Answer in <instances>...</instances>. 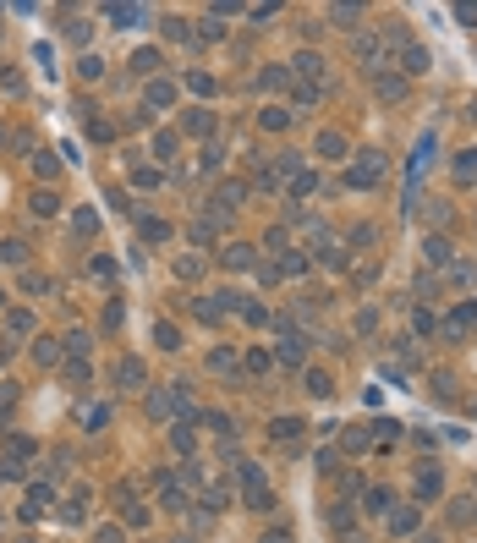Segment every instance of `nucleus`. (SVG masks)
<instances>
[{"label": "nucleus", "instance_id": "47", "mask_svg": "<svg viewBox=\"0 0 477 543\" xmlns=\"http://www.w3.org/2000/svg\"><path fill=\"white\" fill-rule=\"evenodd\" d=\"M187 88H192V93H214V77H209V72H192Z\"/></svg>", "mask_w": 477, "mask_h": 543}, {"label": "nucleus", "instance_id": "23", "mask_svg": "<svg viewBox=\"0 0 477 543\" xmlns=\"http://www.w3.org/2000/svg\"><path fill=\"white\" fill-rule=\"evenodd\" d=\"M55 209H61V198H55L50 187H39V192H33V214H55Z\"/></svg>", "mask_w": 477, "mask_h": 543}, {"label": "nucleus", "instance_id": "1", "mask_svg": "<svg viewBox=\"0 0 477 543\" xmlns=\"http://www.w3.org/2000/svg\"><path fill=\"white\" fill-rule=\"evenodd\" d=\"M379 176H384V154H379V149H368V154H357V165H346V187H351V192L379 187Z\"/></svg>", "mask_w": 477, "mask_h": 543}, {"label": "nucleus", "instance_id": "50", "mask_svg": "<svg viewBox=\"0 0 477 543\" xmlns=\"http://www.w3.org/2000/svg\"><path fill=\"white\" fill-rule=\"evenodd\" d=\"M143 236H149V241H165V236H170V226H165V220H143Z\"/></svg>", "mask_w": 477, "mask_h": 543}, {"label": "nucleus", "instance_id": "40", "mask_svg": "<svg viewBox=\"0 0 477 543\" xmlns=\"http://www.w3.org/2000/svg\"><path fill=\"white\" fill-rule=\"evenodd\" d=\"M291 187H297V198H313V192H318V176H313V170H302Z\"/></svg>", "mask_w": 477, "mask_h": 543}, {"label": "nucleus", "instance_id": "8", "mask_svg": "<svg viewBox=\"0 0 477 543\" xmlns=\"http://www.w3.org/2000/svg\"><path fill=\"white\" fill-rule=\"evenodd\" d=\"M121 522H127V527H149V510L132 499V488H121Z\"/></svg>", "mask_w": 477, "mask_h": 543}, {"label": "nucleus", "instance_id": "18", "mask_svg": "<svg viewBox=\"0 0 477 543\" xmlns=\"http://www.w3.org/2000/svg\"><path fill=\"white\" fill-rule=\"evenodd\" d=\"M132 72H138V77H154L159 72V50H138V55H132Z\"/></svg>", "mask_w": 477, "mask_h": 543}, {"label": "nucleus", "instance_id": "42", "mask_svg": "<svg viewBox=\"0 0 477 543\" xmlns=\"http://www.w3.org/2000/svg\"><path fill=\"white\" fill-rule=\"evenodd\" d=\"M22 291H28V297H44L50 280H44V275H22Z\"/></svg>", "mask_w": 477, "mask_h": 543}, {"label": "nucleus", "instance_id": "25", "mask_svg": "<svg viewBox=\"0 0 477 543\" xmlns=\"http://www.w3.org/2000/svg\"><path fill=\"white\" fill-rule=\"evenodd\" d=\"M176 275H181V280H198V275H203V258H198V252L176 258Z\"/></svg>", "mask_w": 477, "mask_h": 543}, {"label": "nucleus", "instance_id": "10", "mask_svg": "<svg viewBox=\"0 0 477 543\" xmlns=\"http://www.w3.org/2000/svg\"><path fill=\"white\" fill-rule=\"evenodd\" d=\"M297 434H302V417H274L269 423V439H280V445H291Z\"/></svg>", "mask_w": 477, "mask_h": 543}, {"label": "nucleus", "instance_id": "30", "mask_svg": "<svg viewBox=\"0 0 477 543\" xmlns=\"http://www.w3.org/2000/svg\"><path fill=\"white\" fill-rule=\"evenodd\" d=\"M329 17H335V22H340V28H357V22H362V6H335V11H329Z\"/></svg>", "mask_w": 477, "mask_h": 543}, {"label": "nucleus", "instance_id": "24", "mask_svg": "<svg viewBox=\"0 0 477 543\" xmlns=\"http://www.w3.org/2000/svg\"><path fill=\"white\" fill-rule=\"evenodd\" d=\"M274 269H280V275H302V269H308V258H302V252H291V247H286V252H280V264H274Z\"/></svg>", "mask_w": 477, "mask_h": 543}, {"label": "nucleus", "instance_id": "45", "mask_svg": "<svg viewBox=\"0 0 477 543\" xmlns=\"http://www.w3.org/2000/svg\"><path fill=\"white\" fill-rule=\"evenodd\" d=\"M192 241L209 247V241H214V220H198V226H192Z\"/></svg>", "mask_w": 477, "mask_h": 543}, {"label": "nucleus", "instance_id": "9", "mask_svg": "<svg viewBox=\"0 0 477 543\" xmlns=\"http://www.w3.org/2000/svg\"><path fill=\"white\" fill-rule=\"evenodd\" d=\"M82 132H88L93 143H110V138H115V127H110L104 116H88V110H82Z\"/></svg>", "mask_w": 477, "mask_h": 543}, {"label": "nucleus", "instance_id": "28", "mask_svg": "<svg viewBox=\"0 0 477 543\" xmlns=\"http://www.w3.org/2000/svg\"><path fill=\"white\" fill-rule=\"evenodd\" d=\"M154 159H165V165L176 159V132H154Z\"/></svg>", "mask_w": 477, "mask_h": 543}, {"label": "nucleus", "instance_id": "36", "mask_svg": "<svg viewBox=\"0 0 477 543\" xmlns=\"http://www.w3.org/2000/svg\"><path fill=\"white\" fill-rule=\"evenodd\" d=\"M72 226H77L82 236H93V231H99V214H93V209H77V214H72Z\"/></svg>", "mask_w": 477, "mask_h": 543}, {"label": "nucleus", "instance_id": "46", "mask_svg": "<svg viewBox=\"0 0 477 543\" xmlns=\"http://www.w3.org/2000/svg\"><path fill=\"white\" fill-rule=\"evenodd\" d=\"M286 82H291L286 66H269V72H263V88H286Z\"/></svg>", "mask_w": 477, "mask_h": 543}, {"label": "nucleus", "instance_id": "21", "mask_svg": "<svg viewBox=\"0 0 477 543\" xmlns=\"http://www.w3.org/2000/svg\"><path fill=\"white\" fill-rule=\"evenodd\" d=\"M456 181H477V149H461V159H456Z\"/></svg>", "mask_w": 477, "mask_h": 543}, {"label": "nucleus", "instance_id": "20", "mask_svg": "<svg viewBox=\"0 0 477 543\" xmlns=\"http://www.w3.org/2000/svg\"><path fill=\"white\" fill-rule=\"evenodd\" d=\"M422 252H428V264H450V241H445V236H428Z\"/></svg>", "mask_w": 477, "mask_h": 543}, {"label": "nucleus", "instance_id": "44", "mask_svg": "<svg viewBox=\"0 0 477 543\" xmlns=\"http://www.w3.org/2000/svg\"><path fill=\"white\" fill-rule=\"evenodd\" d=\"M154 340H159V346H165V351H170V346H181V335H176L170 324H154Z\"/></svg>", "mask_w": 477, "mask_h": 543}, {"label": "nucleus", "instance_id": "13", "mask_svg": "<svg viewBox=\"0 0 477 543\" xmlns=\"http://www.w3.org/2000/svg\"><path fill=\"white\" fill-rule=\"evenodd\" d=\"M400 66L406 72H428V50L422 44H400Z\"/></svg>", "mask_w": 477, "mask_h": 543}, {"label": "nucleus", "instance_id": "32", "mask_svg": "<svg viewBox=\"0 0 477 543\" xmlns=\"http://www.w3.org/2000/svg\"><path fill=\"white\" fill-rule=\"evenodd\" d=\"M302 357H308V351H302V340H297V335H286V346H280V362H291V368H297Z\"/></svg>", "mask_w": 477, "mask_h": 543}, {"label": "nucleus", "instance_id": "48", "mask_svg": "<svg viewBox=\"0 0 477 543\" xmlns=\"http://www.w3.org/2000/svg\"><path fill=\"white\" fill-rule=\"evenodd\" d=\"M66 351L82 362V351H88V335H82V329H72V335H66Z\"/></svg>", "mask_w": 477, "mask_h": 543}, {"label": "nucleus", "instance_id": "39", "mask_svg": "<svg viewBox=\"0 0 477 543\" xmlns=\"http://www.w3.org/2000/svg\"><path fill=\"white\" fill-rule=\"evenodd\" d=\"M132 181H138V187H159V181H165V176H159L154 165H138V170H132Z\"/></svg>", "mask_w": 477, "mask_h": 543}, {"label": "nucleus", "instance_id": "38", "mask_svg": "<svg viewBox=\"0 0 477 543\" xmlns=\"http://www.w3.org/2000/svg\"><path fill=\"white\" fill-rule=\"evenodd\" d=\"M411 335H433V313H428V308L411 313Z\"/></svg>", "mask_w": 477, "mask_h": 543}, {"label": "nucleus", "instance_id": "5", "mask_svg": "<svg viewBox=\"0 0 477 543\" xmlns=\"http://www.w3.org/2000/svg\"><path fill=\"white\" fill-rule=\"evenodd\" d=\"M297 77H302V88H324V55H313V50H302L297 61Z\"/></svg>", "mask_w": 477, "mask_h": 543}, {"label": "nucleus", "instance_id": "6", "mask_svg": "<svg viewBox=\"0 0 477 543\" xmlns=\"http://www.w3.org/2000/svg\"><path fill=\"white\" fill-rule=\"evenodd\" d=\"M50 505H55V488H50V483H44V488L33 483V488H28V505H22V522H39Z\"/></svg>", "mask_w": 477, "mask_h": 543}, {"label": "nucleus", "instance_id": "15", "mask_svg": "<svg viewBox=\"0 0 477 543\" xmlns=\"http://www.w3.org/2000/svg\"><path fill=\"white\" fill-rule=\"evenodd\" d=\"M159 505H165V510H187V488L165 477V488H159Z\"/></svg>", "mask_w": 477, "mask_h": 543}, {"label": "nucleus", "instance_id": "4", "mask_svg": "<svg viewBox=\"0 0 477 543\" xmlns=\"http://www.w3.org/2000/svg\"><path fill=\"white\" fill-rule=\"evenodd\" d=\"M351 50H357V61H362L368 72H379V61H384V39H379V33H357Z\"/></svg>", "mask_w": 477, "mask_h": 543}, {"label": "nucleus", "instance_id": "3", "mask_svg": "<svg viewBox=\"0 0 477 543\" xmlns=\"http://www.w3.org/2000/svg\"><path fill=\"white\" fill-rule=\"evenodd\" d=\"M477 324V302H461V308H450V318H445V335L450 340H467Z\"/></svg>", "mask_w": 477, "mask_h": 543}, {"label": "nucleus", "instance_id": "7", "mask_svg": "<svg viewBox=\"0 0 477 543\" xmlns=\"http://www.w3.org/2000/svg\"><path fill=\"white\" fill-rule=\"evenodd\" d=\"M115 385H121V389H143V362H138V357H121Z\"/></svg>", "mask_w": 477, "mask_h": 543}, {"label": "nucleus", "instance_id": "19", "mask_svg": "<svg viewBox=\"0 0 477 543\" xmlns=\"http://www.w3.org/2000/svg\"><path fill=\"white\" fill-rule=\"evenodd\" d=\"M110 22H121V28H138V22H143V6H110Z\"/></svg>", "mask_w": 477, "mask_h": 543}, {"label": "nucleus", "instance_id": "43", "mask_svg": "<svg viewBox=\"0 0 477 543\" xmlns=\"http://www.w3.org/2000/svg\"><path fill=\"white\" fill-rule=\"evenodd\" d=\"M247 368H252V374H269L274 357H269V351H247Z\"/></svg>", "mask_w": 477, "mask_h": 543}, {"label": "nucleus", "instance_id": "26", "mask_svg": "<svg viewBox=\"0 0 477 543\" xmlns=\"http://www.w3.org/2000/svg\"><path fill=\"white\" fill-rule=\"evenodd\" d=\"M170 439H176V450H192V445H198V428H192V417H187V423H176V434H170Z\"/></svg>", "mask_w": 477, "mask_h": 543}, {"label": "nucleus", "instance_id": "59", "mask_svg": "<svg viewBox=\"0 0 477 543\" xmlns=\"http://www.w3.org/2000/svg\"><path fill=\"white\" fill-rule=\"evenodd\" d=\"M422 543H439V538H433V533H428V538H422Z\"/></svg>", "mask_w": 477, "mask_h": 543}, {"label": "nucleus", "instance_id": "57", "mask_svg": "<svg viewBox=\"0 0 477 543\" xmlns=\"http://www.w3.org/2000/svg\"><path fill=\"white\" fill-rule=\"evenodd\" d=\"M263 543H291V533H286V527H269V533H263Z\"/></svg>", "mask_w": 477, "mask_h": 543}, {"label": "nucleus", "instance_id": "12", "mask_svg": "<svg viewBox=\"0 0 477 543\" xmlns=\"http://www.w3.org/2000/svg\"><path fill=\"white\" fill-rule=\"evenodd\" d=\"M390 533H395V538H411V533H417V510H411V505H406V510H390Z\"/></svg>", "mask_w": 477, "mask_h": 543}, {"label": "nucleus", "instance_id": "55", "mask_svg": "<svg viewBox=\"0 0 477 543\" xmlns=\"http://www.w3.org/2000/svg\"><path fill=\"white\" fill-rule=\"evenodd\" d=\"M0 258H11V264H22V258H28V247H22V241H6V247H0Z\"/></svg>", "mask_w": 477, "mask_h": 543}, {"label": "nucleus", "instance_id": "11", "mask_svg": "<svg viewBox=\"0 0 477 543\" xmlns=\"http://www.w3.org/2000/svg\"><path fill=\"white\" fill-rule=\"evenodd\" d=\"M258 264V252L247 247V241H236V247H225V269H252Z\"/></svg>", "mask_w": 477, "mask_h": 543}, {"label": "nucleus", "instance_id": "14", "mask_svg": "<svg viewBox=\"0 0 477 543\" xmlns=\"http://www.w3.org/2000/svg\"><path fill=\"white\" fill-rule=\"evenodd\" d=\"M33 362H39V368H55V362H61V346H55L50 335H44V340H33Z\"/></svg>", "mask_w": 477, "mask_h": 543}, {"label": "nucleus", "instance_id": "56", "mask_svg": "<svg viewBox=\"0 0 477 543\" xmlns=\"http://www.w3.org/2000/svg\"><path fill=\"white\" fill-rule=\"evenodd\" d=\"M0 88H6V93H22V77H17L11 66H6V72H0Z\"/></svg>", "mask_w": 477, "mask_h": 543}, {"label": "nucleus", "instance_id": "41", "mask_svg": "<svg viewBox=\"0 0 477 543\" xmlns=\"http://www.w3.org/2000/svg\"><path fill=\"white\" fill-rule=\"evenodd\" d=\"M77 72H82V82H93L99 72H104V61H99V55H82V61H77Z\"/></svg>", "mask_w": 477, "mask_h": 543}, {"label": "nucleus", "instance_id": "54", "mask_svg": "<svg viewBox=\"0 0 477 543\" xmlns=\"http://www.w3.org/2000/svg\"><path fill=\"white\" fill-rule=\"evenodd\" d=\"M368 499H373V505H368V510H379V516H390V494H384V488H373V494H368Z\"/></svg>", "mask_w": 477, "mask_h": 543}, {"label": "nucleus", "instance_id": "49", "mask_svg": "<svg viewBox=\"0 0 477 543\" xmlns=\"http://www.w3.org/2000/svg\"><path fill=\"white\" fill-rule=\"evenodd\" d=\"M165 39H176V44H192V28H181V22H165Z\"/></svg>", "mask_w": 477, "mask_h": 543}, {"label": "nucleus", "instance_id": "17", "mask_svg": "<svg viewBox=\"0 0 477 543\" xmlns=\"http://www.w3.org/2000/svg\"><path fill=\"white\" fill-rule=\"evenodd\" d=\"M318 154L324 159H346V138H340V132H318Z\"/></svg>", "mask_w": 477, "mask_h": 543}, {"label": "nucleus", "instance_id": "31", "mask_svg": "<svg viewBox=\"0 0 477 543\" xmlns=\"http://www.w3.org/2000/svg\"><path fill=\"white\" fill-rule=\"evenodd\" d=\"M187 132H198V138L214 132V116H209V110H192V116H187Z\"/></svg>", "mask_w": 477, "mask_h": 543}, {"label": "nucleus", "instance_id": "53", "mask_svg": "<svg viewBox=\"0 0 477 543\" xmlns=\"http://www.w3.org/2000/svg\"><path fill=\"white\" fill-rule=\"evenodd\" d=\"M33 170H39V176H55V170H61V159H50V154H33Z\"/></svg>", "mask_w": 477, "mask_h": 543}, {"label": "nucleus", "instance_id": "29", "mask_svg": "<svg viewBox=\"0 0 477 543\" xmlns=\"http://www.w3.org/2000/svg\"><path fill=\"white\" fill-rule=\"evenodd\" d=\"M236 351H225V346H220V351H214V357H209V368H214V374H236Z\"/></svg>", "mask_w": 477, "mask_h": 543}, {"label": "nucleus", "instance_id": "58", "mask_svg": "<svg viewBox=\"0 0 477 543\" xmlns=\"http://www.w3.org/2000/svg\"><path fill=\"white\" fill-rule=\"evenodd\" d=\"M93 543H121V533H115V527H99V538Z\"/></svg>", "mask_w": 477, "mask_h": 543}, {"label": "nucleus", "instance_id": "33", "mask_svg": "<svg viewBox=\"0 0 477 543\" xmlns=\"http://www.w3.org/2000/svg\"><path fill=\"white\" fill-rule=\"evenodd\" d=\"M340 445H346L351 456H357V450H368V428H346V434H340Z\"/></svg>", "mask_w": 477, "mask_h": 543}, {"label": "nucleus", "instance_id": "22", "mask_svg": "<svg viewBox=\"0 0 477 543\" xmlns=\"http://www.w3.org/2000/svg\"><path fill=\"white\" fill-rule=\"evenodd\" d=\"M170 99H176V82H165V77L149 82V104H170Z\"/></svg>", "mask_w": 477, "mask_h": 543}, {"label": "nucleus", "instance_id": "2", "mask_svg": "<svg viewBox=\"0 0 477 543\" xmlns=\"http://www.w3.org/2000/svg\"><path fill=\"white\" fill-rule=\"evenodd\" d=\"M236 472H241V499H247V510H269V505H274V494H269L263 472H258L252 461H241Z\"/></svg>", "mask_w": 477, "mask_h": 543}, {"label": "nucleus", "instance_id": "52", "mask_svg": "<svg viewBox=\"0 0 477 543\" xmlns=\"http://www.w3.org/2000/svg\"><path fill=\"white\" fill-rule=\"evenodd\" d=\"M373 324H379V313H373V308L357 313V335H373Z\"/></svg>", "mask_w": 477, "mask_h": 543}, {"label": "nucleus", "instance_id": "51", "mask_svg": "<svg viewBox=\"0 0 477 543\" xmlns=\"http://www.w3.org/2000/svg\"><path fill=\"white\" fill-rule=\"evenodd\" d=\"M6 324H11V335H28V329H33V318H28V313H22V308L11 313V318H6Z\"/></svg>", "mask_w": 477, "mask_h": 543}, {"label": "nucleus", "instance_id": "34", "mask_svg": "<svg viewBox=\"0 0 477 543\" xmlns=\"http://www.w3.org/2000/svg\"><path fill=\"white\" fill-rule=\"evenodd\" d=\"M77 423H82V428H104V423H110V406H88Z\"/></svg>", "mask_w": 477, "mask_h": 543}, {"label": "nucleus", "instance_id": "27", "mask_svg": "<svg viewBox=\"0 0 477 543\" xmlns=\"http://www.w3.org/2000/svg\"><path fill=\"white\" fill-rule=\"evenodd\" d=\"M417 494H422V499H433V494H439V472H433V466H422V472H417Z\"/></svg>", "mask_w": 477, "mask_h": 543}, {"label": "nucleus", "instance_id": "37", "mask_svg": "<svg viewBox=\"0 0 477 543\" xmlns=\"http://www.w3.org/2000/svg\"><path fill=\"white\" fill-rule=\"evenodd\" d=\"M258 121H263V127H269V132H280V127H291V110H263V116H258Z\"/></svg>", "mask_w": 477, "mask_h": 543}, {"label": "nucleus", "instance_id": "35", "mask_svg": "<svg viewBox=\"0 0 477 543\" xmlns=\"http://www.w3.org/2000/svg\"><path fill=\"white\" fill-rule=\"evenodd\" d=\"M6 450H11V456H17V466H22L28 456H33V439H22V434H11V439H6Z\"/></svg>", "mask_w": 477, "mask_h": 543}, {"label": "nucleus", "instance_id": "60", "mask_svg": "<svg viewBox=\"0 0 477 543\" xmlns=\"http://www.w3.org/2000/svg\"><path fill=\"white\" fill-rule=\"evenodd\" d=\"M170 543H192V538H170Z\"/></svg>", "mask_w": 477, "mask_h": 543}, {"label": "nucleus", "instance_id": "16", "mask_svg": "<svg viewBox=\"0 0 477 543\" xmlns=\"http://www.w3.org/2000/svg\"><path fill=\"white\" fill-rule=\"evenodd\" d=\"M373 88H379V99H406V77H390V72H379Z\"/></svg>", "mask_w": 477, "mask_h": 543}]
</instances>
